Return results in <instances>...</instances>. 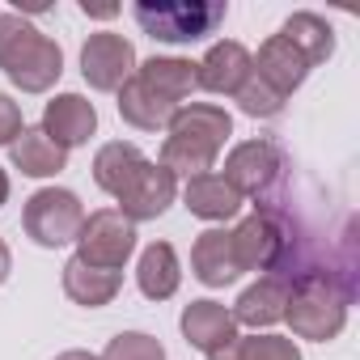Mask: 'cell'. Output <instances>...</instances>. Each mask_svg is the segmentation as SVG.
Returning <instances> with one entry per match:
<instances>
[{
	"instance_id": "6da1fadb",
	"label": "cell",
	"mask_w": 360,
	"mask_h": 360,
	"mask_svg": "<svg viewBox=\"0 0 360 360\" xmlns=\"http://www.w3.org/2000/svg\"><path fill=\"white\" fill-rule=\"evenodd\" d=\"M165 144H161V165L178 178H200V174H212L225 140L233 136V119L225 106H212V102H183L174 110V119L165 123Z\"/></svg>"
},
{
	"instance_id": "7a4b0ae2",
	"label": "cell",
	"mask_w": 360,
	"mask_h": 360,
	"mask_svg": "<svg viewBox=\"0 0 360 360\" xmlns=\"http://www.w3.org/2000/svg\"><path fill=\"white\" fill-rule=\"evenodd\" d=\"M0 72L22 94H47L64 72V51L22 13H0Z\"/></svg>"
},
{
	"instance_id": "3957f363",
	"label": "cell",
	"mask_w": 360,
	"mask_h": 360,
	"mask_svg": "<svg viewBox=\"0 0 360 360\" xmlns=\"http://www.w3.org/2000/svg\"><path fill=\"white\" fill-rule=\"evenodd\" d=\"M347 301L352 292L347 288H335L330 276H301L288 284V309H284V322L292 326L297 339H314V343H326L343 330L347 322Z\"/></svg>"
},
{
	"instance_id": "277c9868",
	"label": "cell",
	"mask_w": 360,
	"mask_h": 360,
	"mask_svg": "<svg viewBox=\"0 0 360 360\" xmlns=\"http://www.w3.org/2000/svg\"><path fill=\"white\" fill-rule=\"evenodd\" d=\"M225 13L221 0H140L131 9L136 26L157 43H200L221 30Z\"/></svg>"
},
{
	"instance_id": "5b68a950",
	"label": "cell",
	"mask_w": 360,
	"mask_h": 360,
	"mask_svg": "<svg viewBox=\"0 0 360 360\" xmlns=\"http://www.w3.org/2000/svg\"><path fill=\"white\" fill-rule=\"evenodd\" d=\"M85 225V204L77 200V191L68 187H43L26 200L22 208V229L34 246H47V250H60L68 242H77Z\"/></svg>"
},
{
	"instance_id": "8992f818",
	"label": "cell",
	"mask_w": 360,
	"mask_h": 360,
	"mask_svg": "<svg viewBox=\"0 0 360 360\" xmlns=\"http://www.w3.org/2000/svg\"><path fill=\"white\" fill-rule=\"evenodd\" d=\"M136 255V225L119 208H98L85 217L77 233V259L102 271H123L127 259Z\"/></svg>"
},
{
	"instance_id": "52a82bcc",
	"label": "cell",
	"mask_w": 360,
	"mask_h": 360,
	"mask_svg": "<svg viewBox=\"0 0 360 360\" xmlns=\"http://www.w3.org/2000/svg\"><path fill=\"white\" fill-rule=\"evenodd\" d=\"M229 238H233V259L242 271H280L288 259V229L276 208L250 212L238 229H229Z\"/></svg>"
},
{
	"instance_id": "ba28073f",
	"label": "cell",
	"mask_w": 360,
	"mask_h": 360,
	"mask_svg": "<svg viewBox=\"0 0 360 360\" xmlns=\"http://www.w3.org/2000/svg\"><path fill=\"white\" fill-rule=\"evenodd\" d=\"M136 64H140L136 60V47L123 34H115V30H98L81 47V77L98 94H119L123 81H131Z\"/></svg>"
},
{
	"instance_id": "9c48e42d",
	"label": "cell",
	"mask_w": 360,
	"mask_h": 360,
	"mask_svg": "<svg viewBox=\"0 0 360 360\" xmlns=\"http://www.w3.org/2000/svg\"><path fill=\"white\" fill-rule=\"evenodd\" d=\"M280 169H284V157H280V148L271 144V140H242V144H233L229 148V157H225V183L246 200V195H267L271 191V183L280 178Z\"/></svg>"
},
{
	"instance_id": "30bf717a",
	"label": "cell",
	"mask_w": 360,
	"mask_h": 360,
	"mask_svg": "<svg viewBox=\"0 0 360 360\" xmlns=\"http://www.w3.org/2000/svg\"><path fill=\"white\" fill-rule=\"evenodd\" d=\"M174 195H178V178H174L161 161H144V165L127 178V187H123L115 200H119V212H123L131 225H140V221H157V217L174 204Z\"/></svg>"
},
{
	"instance_id": "8fae6325",
	"label": "cell",
	"mask_w": 360,
	"mask_h": 360,
	"mask_svg": "<svg viewBox=\"0 0 360 360\" xmlns=\"http://www.w3.org/2000/svg\"><path fill=\"white\" fill-rule=\"evenodd\" d=\"M43 131L68 153V148H81L89 144V136L98 131V110L85 94H56L47 106H43Z\"/></svg>"
},
{
	"instance_id": "7c38bea8",
	"label": "cell",
	"mask_w": 360,
	"mask_h": 360,
	"mask_svg": "<svg viewBox=\"0 0 360 360\" xmlns=\"http://www.w3.org/2000/svg\"><path fill=\"white\" fill-rule=\"evenodd\" d=\"M255 64H250V51L238 43V39H221L208 47V56L195 64V77H200V89L208 94H221V98H233L246 81H250Z\"/></svg>"
},
{
	"instance_id": "4fadbf2b",
	"label": "cell",
	"mask_w": 360,
	"mask_h": 360,
	"mask_svg": "<svg viewBox=\"0 0 360 360\" xmlns=\"http://www.w3.org/2000/svg\"><path fill=\"white\" fill-rule=\"evenodd\" d=\"M250 64H255V77H259L267 89H276L284 102H288V94H297V89L305 85V77H309V60H305L284 34H271V39L259 47V56H250Z\"/></svg>"
},
{
	"instance_id": "5bb4252c",
	"label": "cell",
	"mask_w": 360,
	"mask_h": 360,
	"mask_svg": "<svg viewBox=\"0 0 360 360\" xmlns=\"http://www.w3.org/2000/svg\"><path fill=\"white\" fill-rule=\"evenodd\" d=\"M178 326H183V339L204 356H212V352H221V347H229L238 339V322H233L229 305H221L212 297L191 301L183 309V318H178Z\"/></svg>"
},
{
	"instance_id": "9a60e30c",
	"label": "cell",
	"mask_w": 360,
	"mask_h": 360,
	"mask_svg": "<svg viewBox=\"0 0 360 360\" xmlns=\"http://www.w3.org/2000/svg\"><path fill=\"white\" fill-rule=\"evenodd\" d=\"M284 309H288V280L280 276H259L250 288H242V297L233 301V322L238 326H250L255 335L284 322Z\"/></svg>"
},
{
	"instance_id": "2e32d148",
	"label": "cell",
	"mask_w": 360,
	"mask_h": 360,
	"mask_svg": "<svg viewBox=\"0 0 360 360\" xmlns=\"http://www.w3.org/2000/svg\"><path fill=\"white\" fill-rule=\"evenodd\" d=\"M136 81L157 94L161 102L169 106H183L195 89H200V77H195V64L183 60V56H153L144 64H136Z\"/></svg>"
},
{
	"instance_id": "e0dca14e",
	"label": "cell",
	"mask_w": 360,
	"mask_h": 360,
	"mask_svg": "<svg viewBox=\"0 0 360 360\" xmlns=\"http://www.w3.org/2000/svg\"><path fill=\"white\" fill-rule=\"evenodd\" d=\"M191 271H195V280L208 284V288H225V284H233V280L242 276V267H238V259H233V238H229V229H204V233L195 238V246H191Z\"/></svg>"
},
{
	"instance_id": "ac0fdd59",
	"label": "cell",
	"mask_w": 360,
	"mask_h": 360,
	"mask_svg": "<svg viewBox=\"0 0 360 360\" xmlns=\"http://www.w3.org/2000/svg\"><path fill=\"white\" fill-rule=\"evenodd\" d=\"M136 284L148 301H169L183 284V263H178L169 242H148L136 263Z\"/></svg>"
},
{
	"instance_id": "d6986e66",
	"label": "cell",
	"mask_w": 360,
	"mask_h": 360,
	"mask_svg": "<svg viewBox=\"0 0 360 360\" xmlns=\"http://www.w3.org/2000/svg\"><path fill=\"white\" fill-rule=\"evenodd\" d=\"M183 204L191 217L200 221H229L242 212V195L225 183L221 174H200V178H187V187H183Z\"/></svg>"
},
{
	"instance_id": "ffe728a7",
	"label": "cell",
	"mask_w": 360,
	"mask_h": 360,
	"mask_svg": "<svg viewBox=\"0 0 360 360\" xmlns=\"http://www.w3.org/2000/svg\"><path fill=\"white\" fill-rule=\"evenodd\" d=\"M9 157L26 178H56L60 169H68V153L43 127H22V136L9 144Z\"/></svg>"
},
{
	"instance_id": "44dd1931",
	"label": "cell",
	"mask_w": 360,
	"mask_h": 360,
	"mask_svg": "<svg viewBox=\"0 0 360 360\" xmlns=\"http://www.w3.org/2000/svg\"><path fill=\"white\" fill-rule=\"evenodd\" d=\"M119 288H123V271L89 267V263H81L77 255L64 263V292H68L77 305H85V309H102V305H110V301L119 297Z\"/></svg>"
},
{
	"instance_id": "7402d4cb",
	"label": "cell",
	"mask_w": 360,
	"mask_h": 360,
	"mask_svg": "<svg viewBox=\"0 0 360 360\" xmlns=\"http://www.w3.org/2000/svg\"><path fill=\"white\" fill-rule=\"evenodd\" d=\"M144 161H148V157H144L136 144L110 140V144H102V148L94 153V183H98L106 195H119V191L127 187V178H131Z\"/></svg>"
},
{
	"instance_id": "603a6c76",
	"label": "cell",
	"mask_w": 360,
	"mask_h": 360,
	"mask_svg": "<svg viewBox=\"0 0 360 360\" xmlns=\"http://www.w3.org/2000/svg\"><path fill=\"white\" fill-rule=\"evenodd\" d=\"M280 34L309 60V68L326 64L330 51H335V30H330V22L318 18V13H292V18L280 26Z\"/></svg>"
},
{
	"instance_id": "cb8c5ba5",
	"label": "cell",
	"mask_w": 360,
	"mask_h": 360,
	"mask_svg": "<svg viewBox=\"0 0 360 360\" xmlns=\"http://www.w3.org/2000/svg\"><path fill=\"white\" fill-rule=\"evenodd\" d=\"M174 110H178V106H169V102H161L157 94H148V89L136 81V72H131V81H123V89H119V115H123V123H131V127H140V131H161V127L174 119Z\"/></svg>"
},
{
	"instance_id": "d4e9b609",
	"label": "cell",
	"mask_w": 360,
	"mask_h": 360,
	"mask_svg": "<svg viewBox=\"0 0 360 360\" xmlns=\"http://www.w3.org/2000/svg\"><path fill=\"white\" fill-rule=\"evenodd\" d=\"M208 360H301V347L288 339V335H238L229 347L212 352Z\"/></svg>"
},
{
	"instance_id": "484cf974",
	"label": "cell",
	"mask_w": 360,
	"mask_h": 360,
	"mask_svg": "<svg viewBox=\"0 0 360 360\" xmlns=\"http://www.w3.org/2000/svg\"><path fill=\"white\" fill-rule=\"evenodd\" d=\"M98 360H165V347L144 330H119Z\"/></svg>"
},
{
	"instance_id": "4316f807",
	"label": "cell",
	"mask_w": 360,
	"mask_h": 360,
	"mask_svg": "<svg viewBox=\"0 0 360 360\" xmlns=\"http://www.w3.org/2000/svg\"><path fill=\"white\" fill-rule=\"evenodd\" d=\"M233 102H238L242 115H250V119H276V115L284 110V98H280L276 89H267L255 72H250V81L233 94Z\"/></svg>"
},
{
	"instance_id": "83f0119b",
	"label": "cell",
	"mask_w": 360,
	"mask_h": 360,
	"mask_svg": "<svg viewBox=\"0 0 360 360\" xmlns=\"http://www.w3.org/2000/svg\"><path fill=\"white\" fill-rule=\"evenodd\" d=\"M22 106L9 98V94H0V148H9L18 136H22Z\"/></svg>"
},
{
	"instance_id": "f1b7e54d",
	"label": "cell",
	"mask_w": 360,
	"mask_h": 360,
	"mask_svg": "<svg viewBox=\"0 0 360 360\" xmlns=\"http://www.w3.org/2000/svg\"><path fill=\"white\" fill-rule=\"evenodd\" d=\"M81 13H85V18H115L119 5H89V0H81Z\"/></svg>"
},
{
	"instance_id": "f546056e",
	"label": "cell",
	"mask_w": 360,
	"mask_h": 360,
	"mask_svg": "<svg viewBox=\"0 0 360 360\" xmlns=\"http://www.w3.org/2000/svg\"><path fill=\"white\" fill-rule=\"evenodd\" d=\"M9 271H13V250H9V242L0 238V284L9 280Z\"/></svg>"
},
{
	"instance_id": "4dcf8cb0",
	"label": "cell",
	"mask_w": 360,
	"mask_h": 360,
	"mask_svg": "<svg viewBox=\"0 0 360 360\" xmlns=\"http://www.w3.org/2000/svg\"><path fill=\"white\" fill-rule=\"evenodd\" d=\"M56 360H98L94 352H81V347H72V352H60Z\"/></svg>"
},
{
	"instance_id": "1f68e13d",
	"label": "cell",
	"mask_w": 360,
	"mask_h": 360,
	"mask_svg": "<svg viewBox=\"0 0 360 360\" xmlns=\"http://www.w3.org/2000/svg\"><path fill=\"white\" fill-rule=\"evenodd\" d=\"M5 204H9V174L0 169V208H5Z\"/></svg>"
}]
</instances>
